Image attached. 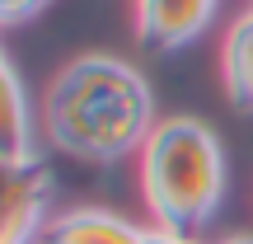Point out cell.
Returning a JSON list of instances; mask_svg holds the SVG:
<instances>
[{
  "label": "cell",
  "mask_w": 253,
  "mask_h": 244,
  "mask_svg": "<svg viewBox=\"0 0 253 244\" xmlns=\"http://www.w3.org/2000/svg\"><path fill=\"white\" fill-rule=\"evenodd\" d=\"M42 132L56 150L113 164L155 132V99L136 66L118 56H75L42 94Z\"/></svg>",
  "instance_id": "cell-1"
},
{
  "label": "cell",
  "mask_w": 253,
  "mask_h": 244,
  "mask_svg": "<svg viewBox=\"0 0 253 244\" xmlns=\"http://www.w3.org/2000/svg\"><path fill=\"white\" fill-rule=\"evenodd\" d=\"M141 193L150 221L197 235L225 197V150L197 118H164L141 146Z\"/></svg>",
  "instance_id": "cell-2"
},
{
  "label": "cell",
  "mask_w": 253,
  "mask_h": 244,
  "mask_svg": "<svg viewBox=\"0 0 253 244\" xmlns=\"http://www.w3.org/2000/svg\"><path fill=\"white\" fill-rule=\"evenodd\" d=\"M47 193H52V174H47V164L38 155L5 164V226H0V244H38Z\"/></svg>",
  "instance_id": "cell-3"
},
{
  "label": "cell",
  "mask_w": 253,
  "mask_h": 244,
  "mask_svg": "<svg viewBox=\"0 0 253 244\" xmlns=\"http://www.w3.org/2000/svg\"><path fill=\"white\" fill-rule=\"evenodd\" d=\"M211 14H216V0H136V33L145 47L169 52L197 38Z\"/></svg>",
  "instance_id": "cell-4"
},
{
  "label": "cell",
  "mask_w": 253,
  "mask_h": 244,
  "mask_svg": "<svg viewBox=\"0 0 253 244\" xmlns=\"http://www.w3.org/2000/svg\"><path fill=\"white\" fill-rule=\"evenodd\" d=\"M38 244H141V230L113 211L75 207V211H61L56 221H47Z\"/></svg>",
  "instance_id": "cell-5"
},
{
  "label": "cell",
  "mask_w": 253,
  "mask_h": 244,
  "mask_svg": "<svg viewBox=\"0 0 253 244\" xmlns=\"http://www.w3.org/2000/svg\"><path fill=\"white\" fill-rule=\"evenodd\" d=\"M220 71H225V90L239 108L253 113V9L239 14L225 33V52H220Z\"/></svg>",
  "instance_id": "cell-6"
},
{
  "label": "cell",
  "mask_w": 253,
  "mask_h": 244,
  "mask_svg": "<svg viewBox=\"0 0 253 244\" xmlns=\"http://www.w3.org/2000/svg\"><path fill=\"white\" fill-rule=\"evenodd\" d=\"M0 99H5V164L9 160H28V141H33V122H28V103H24V85L19 75L0 71Z\"/></svg>",
  "instance_id": "cell-7"
},
{
  "label": "cell",
  "mask_w": 253,
  "mask_h": 244,
  "mask_svg": "<svg viewBox=\"0 0 253 244\" xmlns=\"http://www.w3.org/2000/svg\"><path fill=\"white\" fill-rule=\"evenodd\" d=\"M47 0H0V19L5 24H19V19H28V14H38Z\"/></svg>",
  "instance_id": "cell-8"
},
{
  "label": "cell",
  "mask_w": 253,
  "mask_h": 244,
  "mask_svg": "<svg viewBox=\"0 0 253 244\" xmlns=\"http://www.w3.org/2000/svg\"><path fill=\"white\" fill-rule=\"evenodd\" d=\"M141 244H197V240L178 235V230H164V226H150V230H141Z\"/></svg>",
  "instance_id": "cell-9"
},
{
  "label": "cell",
  "mask_w": 253,
  "mask_h": 244,
  "mask_svg": "<svg viewBox=\"0 0 253 244\" xmlns=\"http://www.w3.org/2000/svg\"><path fill=\"white\" fill-rule=\"evenodd\" d=\"M220 244H253V235H225Z\"/></svg>",
  "instance_id": "cell-10"
}]
</instances>
